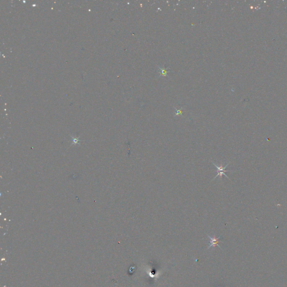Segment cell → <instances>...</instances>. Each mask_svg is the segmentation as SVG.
Masks as SVG:
<instances>
[{
  "mask_svg": "<svg viewBox=\"0 0 287 287\" xmlns=\"http://www.w3.org/2000/svg\"><path fill=\"white\" fill-rule=\"evenodd\" d=\"M211 162H212V163L213 164V165H214V166L216 167V172H217V174H216V176L213 178V180H214L215 178H216L218 177V176H219V177H220V179L221 180V178H222V176H223V175H224L225 177H227L228 179L230 180V178L228 177V176H227V175L225 174V172H233V171H230V170H226V169H225V168H227V167L229 165V164H230V162L229 163L225 165V167H223V165H221V166H218V165H216V164L214 163L213 162H212V161Z\"/></svg>",
  "mask_w": 287,
  "mask_h": 287,
  "instance_id": "6da1fadb",
  "label": "cell"
},
{
  "mask_svg": "<svg viewBox=\"0 0 287 287\" xmlns=\"http://www.w3.org/2000/svg\"><path fill=\"white\" fill-rule=\"evenodd\" d=\"M206 234V236H207L208 238L210 239V245L208 246V249L212 247V246H218V247L221 248L220 246L218 245V243H219V242H222L221 241H220L221 236H219V237H218V238H216L215 236H214L213 237H210V236H209L208 234Z\"/></svg>",
  "mask_w": 287,
  "mask_h": 287,
  "instance_id": "7a4b0ae2",
  "label": "cell"
}]
</instances>
